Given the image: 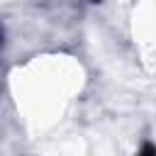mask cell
Instances as JSON below:
<instances>
[{"instance_id": "cell-1", "label": "cell", "mask_w": 156, "mask_h": 156, "mask_svg": "<svg viewBox=\"0 0 156 156\" xmlns=\"http://www.w3.org/2000/svg\"><path fill=\"white\" fill-rule=\"evenodd\" d=\"M151 156H156V154H151Z\"/></svg>"}]
</instances>
